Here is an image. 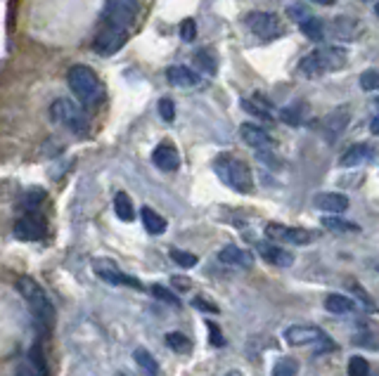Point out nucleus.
Here are the masks:
<instances>
[{"instance_id": "obj_1", "label": "nucleus", "mask_w": 379, "mask_h": 376, "mask_svg": "<svg viewBox=\"0 0 379 376\" xmlns=\"http://www.w3.org/2000/svg\"><path fill=\"white\" fill-rule=\"evenodd\" d=\"M17 291L26 300L33 320L38 322V329H41L43 334H48L55 325V308L53 303H50L48 293L43 291V287L38 284L36 280H31V277H19V280H17Z\"/></svg>"}, {"instance_id": "obj_2", "label": "nucleus", "mask_w": 379, "mask_h": 376, "mask_svg": "<svg viewBox=\"0 0 379 376\" xmlns=\"http://www.w3.org/2000/svg\"><path fill=\"white\" fill-rule=\"evenodd\" d=\"M67 83L71 88L74 97L83 104V107H97L105 100V85L97 78V74L85 65H74L67 71Z\"/></svg>"}, {"instance_id": "obj_3", "label": "nucleus", "mask_w": 379, "mask_h": 376, "mask_svg": "<svg viewBox=\"0 0 379 376\" xmlns=\"http://www.w3.org/2000/svg\"><path fill=\"white\" fill-rule=\"evenodd\" d=\"M214 171L218 180L228 185L230 189H235V192L249 194L251 189H254V176H251V169L242 159H235L230 154H221L214 161Z\"/></svg>"}, {"instance_id": "obj_4", "label": "nucleus", "mask_w": 379, "mask_h": 376, "mask_svg": "<svg viewBox=\"0 0 379 376\" xmlns=\"http://www.w3.org/2000/svg\"><path fill=\"white\" fill-rule=\"evenodd\" d=\"M346 65V52L342 48H318L311 55H306L298 65V71L306 78H318L323 74L337 71Z\"/></svg>"}, {"instance_id": "obj_5", "label": "nucleus", "mask_w": 379, "mask_h": 376, "mask_svg": "<svg viewBox=\"0 0 379 376\" xmlns=\"http://www.w3.org/2000/svg\"><path fill=\"white\" fill-rule=\"evenodd\" d=\"M50 119H53L55 123L65 126L69 130L78 133V135H83V133L88 130V121H85L83 109L78 107L76 102L67 100V97H60V100L53 102V107H50Z\"/></svg>"}, {"instance_id": "obj_6", "label": "nucleus", "mask_w": 379, "mask_h": 376, "mask_svg": "<svg viewBox=\"0 0 379 376\" xmlns=\"http://www.w3.org/2000/svg\"><path fill=\"white\" fill-rule=\"evenodd\" d=\"M137 12H140L137 0H105L102 17H105V22L109 26L128 28L135 22Z\"/></svg>"}, {"instance_id": "obj_7", "label": "nucleus", "mask_w": 379, "mask_h": 376, "mask_svg": "<svg viewBox=\"0 0 379 376\" xmlns=\"http://www.w3.org/2000/svg\"><path fill=\"white\" fill-rule=\"evenodd\" d=\"M246 26L254 36L263 40H273L283 36V24H280L278 15L273 12H249L246 15Z\"/></svg>"}, {"instance_id": "obj_8", "label": "nucleus", "mask_w": 379, "mask_h": 376, "mask_svg": "<svg viewBox=\"0 0 379 376\" xmlns=\"http://www.w3.org/2000/svg\"><path fill=\"white\" fill-rule=\"evenodd\" d=\"M126 40H128V31H126V28L107 26V28H102V31L95 36L93 50L97 52V55H102V57L117 55V52L126 45Z\"/></svg>"}, {"instance_id": "obj_9", "label": "nucleus", "mask_w": 379, "mask_h": 376, "mask_svg": "<svg viewBox=\"0 0 379 376\" xmlns=\"http://www.w3.org/2000/svg\"><path fill=\"white\" fill-rule=\"evenodd\" d=\"M48 232V223L38 211H28L24 218L15 223V237L22 241H38Z\"/></svg>"}, {"instance_id": "obj_10", "label": "nucleus", "mask_w": 379, "mask_h": 376, "mask_svg": "<svg viewBox=\"0 0 379 376\" xmlns=\"http://www.w3.org/2000/svg\"><path fill=\"white\" fill-rule=\"evenodd\" d=\"M285 341L292 345H313V343H330L325 332L313 325H294L285 332Z\"/></svg>"}, {"instance_id": "obj_11", "label": "nucleus", "mask_w": 379, "mask_h": 376, "mask_svg": "<svg viewBox=\"0 0 379 376\" xmlns=\"http://www.w3.org/2000/svg\"><path fill=\"white\" fill-rule=\"evenodd\" d=\"M266 234L271 237L273 241H285V244H294V246H301V244L313 241V234L308 232V230L287 228V225H280V223H268L266 225Z\"/></svg>"}, {"instance_id": "obj_12", "label": "nucleus", "mask_w": 379, "mask_h": 376, "mask_svg": "<svg viewBox=\"0 0 379 376\" xmlns=\"http://www.w3.org/2000/svg\"><path fill=\"white\" fill-rule=\"evenodd\" d=\"M95 275L100 277L102 282H107V284H112V287H130V289H145L140 284V282L135 280V277H128L126 273H121V270L117 268L114 263H97V268H95Z\"/></svg>"}, {"instance_id": "obj_13", "label": "nucleus", "mask_w": 379, "mask_h": 376, "mask_svg": "<svg viewBox=\"0 0 379 376\" xmlns=\"http://www.w3.org/2000/svg\"><path fill=\"white\" fill-rule=\"evenodd\" d=\"M152 161L159 171H166V173H174L180 169V154H178V149L171 142L157 144V149H154L152 154Z\"/></svg>"}, {"instance_id": "obj_14", "label": "nucleus", "mask_w": 379, "mask_h": 376, "mask_svg": "<svg viewBox=\"0 0 379 376\" xmlns=\"http://www.w3.org/2000/svg\"><path fill=\"white\" fill-rule=\"evenodd\" d=\"M256 248H258V256L266 260V263L275 265V268H289V265L294 263V253L287 251V248H283V246H278V244L261 241Z\"/></svg>"}, {"instance_id": "obj_15", "label": "nucleus", "mask_w": 379, "mask_h": 376, "mask_svg": "<svg viewBox=\"0 0 379 376\" xmlns=\"http://www.w3.org/2000/svg\"><path fill=\"white\" fill-rule=\"evenodd\" d=\"M166 78H169L171 85H176V88H194V85H199V74L194 71V69H190L185 65H174L166 69Z\"/></svg>"}, {"instance_id": "obj_16", "label": "nucleus", "mask_w": 379, "mask_h": 376, "mask_svg": "<svg viewBox=\"0 0 379 376\" xmlns=\"http://www.w3.org/2000/svg\"><path fill=\"white\" fill-rule=\"evenodd\" d=\"M218 260L226 265H235V268H251L254 265V256H251L246 248H239V246H223L221 251H218Z\"/></svg>"}, {"instance_id": "obj_17", "label": "nucleus", "mask_w": 379, "mask_h": 376, "mask_svg": "<svg viewBox=\"0 0 379 376\" xmlns=\"http://www.w3.org/2000/svg\"><path fill=\"white\" fill-rule=\"evenodd\" d=\"M239 135H242V140L254 149H266L273 144V137L256 123H242L239 126Z\"/></svg>"}, {"instance_id": "obj_18", "label": "nucleus", "mask_w": 379, "mask_h": 376, "mask_svg": "<svg viewBox=\"0 0 379 376\" xmlns=\"http://www.w3.org/2000/svg\"><path fill=\"white\" fill-rule=\"evenodd\" d=\"M313 204L318 211H325V213H342V211H346L348 208V196H344V194H339V192H323V194H318L313 199Z\"/></svg>"}, {"instance_id": "obj_19", "label": "nucleus", "mask_w": 379, "mask_h": 376, "mask_svg": "<svg viewBox=\"0 0 379 376\" xmlns=\"http://www.w3.org/2000/svg\"><path fill=\"white\" fill-rule=\"evenodd\" d=\"M372 159V147L370 144H353V147L346 149V154L342 156L339 164L346 166V169H353V166H363Z\"/></svg>"}, {"instance_id": "obj_20", "label": "nucleus", "mask_w": 379, "mask_h": 376, "mask_svg": "<svg viewBox=\"0 0 379 376\" xmlns=\"http://www.w3.org/2000/svg\"><path fill=\"white\" fill-rule=\"evenodd\" d=\"M140 218H142V225H145V230H147L149 234H162V232H166V228H169L166 218L159 216V213L154 211V208H149V206L142 208Z\"/></svg>"}, {"instance_id": "obj_21", "label": "nucleus", "mask_w": 379, "mask_h": 376, "mask_svg": "<svg viewBox=\"0 0 379 376\" xmlns=\"http://www.w3.org/2000/svg\"><path fill=\"white\" fill-rule=\"evenodd\" d=\"M242 109L251 114V117L261 119V121H273V114H271V104L266 100H261V95H254L249 100H242Z\"/></svg>"}, {"instance_id": "obj_22", "label": "nucleus", "mask_w": 379, "mask_h": 376, "mask_svg": "<svg viewBox=\"0 0 379 376\" xmlns=\"http://www.w3.org/2000/svg\"><path fill=\"white\" fill-rule=\"evenodd\" d=\"M114 211H117L119 221H124V223L135 221L133 201H130V196L126 194V192H117V196H114Z\"/></svg>"}, {"instance_id": "obj_23", "label": "nucleus", "mask_w": 379, "mask_h": 376, "mask_svg": "<svg viewBox=\"0 0 379 376\" xmlns=\"http://www.w3.org/2000/svg\"><path fill=\"white\" fill-rule=\"evenodd\" d=\"M325 308L335 312V315H348V312L355 310V305L351 298L342 296V293H330V296L325 298Z\"/></svg>"}, {"instance_id": "obj_24", "label": "nucleus", "mask_w": 379, "mask_h": 376, "mask_svg": "<svg viewBox=\"0 0 379 376\" xmlns=\"http://www.w3.org/2000/svg\"><path fill=\"white\" fill-rule=\"evenodd\" d=\"M323 228L330 230V232H360V228L355 223L344 221V218H337V216L323 218Z\"/></svg>"}, {"instance_id": "obj_25", "label": "nucleus", "mask_w": 379, "mask_h": 376, "mask_svg": "<svg viewBox=\"0 0 379 376\" xmlns=\"http://www.w3.org/2000/svg\"><path fill=\"white\" fill-rule=\"evenodd\" d=\"M166 345H169V348L174 350V352H178V355H185V352L192 350V343H190V339L185 336V334H180V332L166 334Z\"/></svg>"}, {"instance_id": "obj_26", "label": "nucleus", "mask_w": 379, "mask_h": 376, "mask_svg": "<svg viewBox=\"0 0 379 376\" xmlns=\"http://www.w3.org/2000/svg\"><path fill=\"white\" fill-rule=\"evenodd\" d=\"M28 364L33 367V372L38 376H50L48 372V362H45V355H43V348L41 345H31V350H28Z\"/></svg>"}, {"instance_id": "obj_27", "label": "nucleus", "mask_w": 379, "mask_h": 376, "mask_svg": "<svg viewBox=\"0 0 379 376\" xmlns=\"http://www.w3.org/2000/svg\"><path fill=\"white\" fill-rule=\"evenodd\" d=\"M133 357H135V362L140 364V367L145 369L147 374H152V376H157V374H159V364H157V360H154V355H152L149 350L137 348V350L133 352Z\"/></svg>"}, {"instance_id": "obj_28", "label": "nucleus", "mask_w": 379, "mask_h": 376, "mask_svg": "<svg viewBox=\"0 0 379 376\" xmlns=\"http://www.w3.org/2000/svg\"><path fill=\"white\" fill-rule=\"evenodd\" d=\"M298 28H301V33H303V36H306V38H311V40H323V36H325L323 22H320L318 17H311V19L306 22V24H301Z\"/></svg>"}, {"instance_id": "obj_29", "label": "nucleus", "mask_w": 379, "mask_h": 376, "mask_svg": "<svg viewBox=\"0 0 379 376\" xmlns=\"http://www.w3.org/2000/svg\"><path fill=\"white\" fill-rule=\"evenodd\" d=\"M287 17H289L292 22H296L298 26L301 24H306L308 19H311V10L306 8V5H301V3H292L289 8H287Z\"/></svg>"}, {"instance_id": "obj_30", "label": "nucleus", "mask_w": 379, "mask_h": 376, "mask_svg": "<svg viewBox=\"0 0 379 376\" xmlns=\"http://www.w3.org/2000/svg\"><path fill=\"white\" fill-rule=\"evenodd\" d=\"M298 374V362L294 357H283L273 369V376H296Z\"/></svg>"}, {"instance_id": "obj_31", "label": "nucleus", "mask_w": 379, "mask_h": 376, "mask_svg": "<svg viewBox=\"0 0 379 376\" xmlns=\"http://www.w3.org/2000/svg\"><path fill=\"white\" fill-rule=\"evenodd\" d=\"M360 88L367 92L379 90V69H367V71L360 74Z\"/></svg>"}, {"instance_id": "obj_32", "label": "nucleus", "mask_w": 379, "mask_h": 376, "mask_svg": "<svg viewBox=\"0 0 379 376\" xmlns=\"http://www.w3.org/2000/svg\"><path fill=\"white\" fill-rule=\"evenodd\" d=\"M348 376H370V362L360 355L351 357L348 360Z\"/></svg>"}, {"instance_id": "obj_33", "label": "nucleus", "mask_w": 379, "mask_h": 376, "mask_svg": "<svg viewBox=\"0 0 379 376\" xmlns=\"http://www.w3.org/2000/svg\"><path fill=\"white\" fill-rule=\"evenodd\" d=\"M171 260L180 265V268L187 270V268H194L199 258L194 256V253H187V251H180V248H174V251H171Z\"/></svg>"}, {"instance_id": "obj_34", "label": "nucleus", "mask_w": 379, "mask_h": 376, "mask_svg": "<svg viewBox=\"0 0 379 376\" xmlns=\"http://www.w3.org/2000/svg\"><path fill=\"white\" fill-rule=\"evenodd\" d=\"M194 60H197V67L202 69L204 74H216V60L209 50H199Z\"/></svg>"}, {"instance_id": "obj_35", "label": "nucleus", "mask_w": 379, "mask_h": 376, "mask_svg": "<svg viewBox=\"0 0 379 376\" xmlns=\"http://www.w3.org/2000/svg\"><path fill=\"white\" fill-rule=\"evenodd\" d=\"M280 119H283L285 123H289V126H298V123H301V104L285 107L283 112H280Z\"/></svg>"}, {"instance_id": "obj_36", "label": "nucleus", "mask_w": 379, "mask_h": 376, "mask_svg": "<svg viewBox=\"0 0 379 376\" xmlns=\"http://www.w3.org/2000/svg\"><path fill=\"white\" fill-rule=\"evenodd\" d=\"M159 117H162L166 123L176 121V104H174V100H169V97L159 100Z\"/></svg>"}, {"instance_id": "obj_37", "label": "nucleus", "mask_w": 379, "mask_h": 376, "mask_svg": "<svg viewBox=\"0 0 379 376\" xmlns=\"http://www.w3.org/2000/svg\"><path fill=\"white\" fill-rule=\"evenodd\" d=\"M152 293L159 300H166V303H171V305H180V300H178L176 293H171L169 289H164L162 284H152Z\"/></svg>"}, {"instance_id": "obj_38", "label": "nucleus", "mask_w": 379, "mask_h": 376, "mask_svg": "<svg viewBox=\"0 0 379 376\" xmlns=\"http://www.w3.org/2000/svg\"><path fill=\"white\" fill-rule=\"evenodd\" d=\"M180 38L185 40V43H192V40L197 38V24H194V19H185L180 24Z\"/></svg>"}, {"instance_id": "obj_39", "label": "nucleus", "mask_w": 379, "mask_h": 376, "mask_svg": "<svg viewBox=\"0 0 379 376\" xmlns=\"http://www.w3.org/2000/svg\"><path fill=\"white\" fill-rule=\"evenodd\" d=\"M192 305H194L197 310L214 312V315L218 312V305H216V303H211V300H209V298H204V296H197V298H194V300H192Z\"/></svg>"}, {"instance_id": "obj_40", "label": "nucleus", "mask_w": 379, "mask_h": 376, "mask_svg": "<svg viewBox=\"0 0 379 376\" xmlns=\"http://www.w3.org/2000/svg\"><path fill=\"white\" fill-rule=\"evenodd\" d=\"M209 339H211V343H214L216 348L226 345V339H223L221 329H218V325H214V322H209Z\"/></svg>"}, {"instance_id": "obj_41", "label": "nucleus", "mask_w": 379, "mask_h": 376, "mask_svg": "<svg viewBox=\"0 0 379 376\" xmlns=\"http://www.w3.org/2000/svg\"><path fill=\"white\" fill-rule=\"evenodd\" d=\"M15 376H38V374L33 372V367H31V364H28V360H24V362L19 364V367H17Z\"/></svg>"}, {"instance_id": "obj_42", "label": "nucleus", "mask_w": 379, "mask_h": 376, "mask_svg": "<svg viewBox=\"0 0 379 376\" xmlns=\"http://www.w3.org/2000/svg\"><path fill=\"white\" fill-rule=\"evenodd\" d=\"M351 289H353L355 296H358L360 300H365V308H367V310H375V303H372V298L367 296V293L363 291V289H360V287H351Z\"/></svg>"}, {"instance_id": "obj_43", "label": "nucleus", "mask_w": 379, "mask_h": 376, "mask_svg": "<svg viewBox=\"0 0 379 376\" xmlns=\"http://www.w3.org/2000/svg\"><path fill=\"white\" fill-rule=\"evenodd\" d=\"M174 284H180L178 289H180V291H187V289H190V280H183V277H174Z\"/></svg>"}, {"instance_id": "obj_44", "label": "nucleus", "mask_w": 379, "mask_h": 376, "mask_svg": "<svg viewBox=\"0 0 379 376\" xmlns=\"http://www.w3.org/2000/svg\"><path fill=\"white\" fill-rule=\"evenodd\" d=\"M370 130L375 133V135H379V114L375 119H372V123H370Z\"/></svg>"}, {"instance_id": "obj_45", "label": "nucleus", "mask_w": 379, "mask_h": 376, "mask_svg": "<svg viewBox=\"0 0 379 376\" xmlns=\"http://www.w3.org/2000/svg\"><path fill=\"white\" fill-rule=\"evenodd\" d=\"M311 3H315V5H335L337 0H311Z\"/></svg>"}, {"instance_id": "obj_46", "label": "nucleus", "mask_w": 379, "mask_h": 376, "mask_svg": "<svg viewBox=\"0 0 379 376\" xmlns=\"http://www.w3.org/2000/svg\"><path fill=\"white\" fill-rule=\"evenodd\" d=\"M226 376H244L242 372H237V369H233V372H228Z\"/></svg>"}, {"instance_id": "obj_47", "label": "nucleus", "mask_w": 379, "mask_h": 376, "mask_svg": "<svg viewBox=\"0 0 379 376\" xmlns=\"http://www.w3.org/2000/svg\"><path fill=\"white\" fill-rule=\"evenodd\" d=\"M375 12H377V17H379V0H377V5H375Z\"/></svg>"}, {"instance_id": "obj_48", "label": "nucleus", "mask_w": 379, "mask_h": 376, "mask_svg": "<svg viewBox=\"0 0 379 376\" xmlns=\"http://www.w3.org/2000/svg\"><path fill=\"white\" fill-rule=\"evenodd\" d=\"M363 3H370V0H363Z\"/></svg>"}]
</instances>
